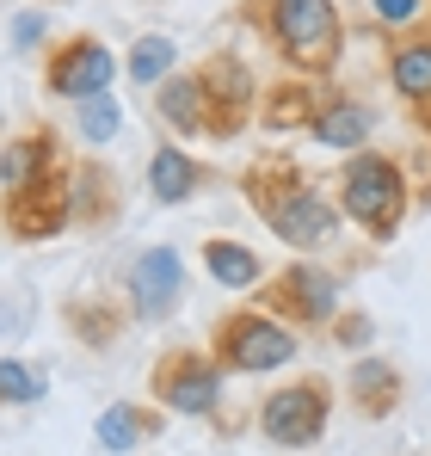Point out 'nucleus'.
Returning <instances> with one entry per match:
<instances>
[{
  "mask_svg": "<svg viewBox=\"0 0 431 456\" xmlns=\"http://www.w3.org/2000/svg\"><path fill=\"white\" fill-rule=\"evenodd\" d=\"M240 198H247V210L272 228L284 247H296V253H321V247H333V234H339V210L321 198V185H314V179L302 173V160L284 154V149L259 154V160L240 173Z\"/></svg>",
  "mask_w": 431,
  "mask_h": 456,
  "instance_id": "nucleus-1",
  "label": "nucleus"
},
{
  "mask_svg": "<svg viewBox=\"0 0 431 456\" xmlns=\"http://www.w3.org/2000/svg\"><path fill=\"white\" fill-rule=\"evenodd\" d=\"M240 19L289 62V75L314 80L339 69V50H346V19L333 0H247Z\"/></svg>",
  "mask_w": 431,
  "mask_h": 456,
  "instance_id": "nucleus-2",
  "label": "nucleus"
},
{
  "mask_svg": "<svg viewBox=\"0 0 431 456\" xmlns=\"http://www.w3.org/2000/svg\"><path fill=\"white\" fill-rule=\"evenodd\" d=\"M333 191H339L333 210L352 216L376 247L401 234L407 204H413V191H407V167H401L394 154H382V149H352V160H339V173H333Z\"/></svg>",
  "mask_w": 431,
  "mask_h": 456,
  "instance_id": "nucleus-3",
  "label": "nucleus"
},
{
  "mask_svg": "<svg viewBox=\"0 0 431 456\" xmlns=\"http://www.w3.org/2000/svg\"><path fill=\"white\" fill-rule=\"evenodd\" d=\"M210 358L222 377H265L296 358V333L259 308H228L210 327Z\"/></svg>",
  "mask_w": 431,
  "mask_h": 456,
  "instance_id": "nucleus-4",
  "label": "nucleus"
},
{
  "mask_svg": "<svg viewBox=\"0 0 431 456\" xmlns=\"http://www.w3.org/2000/svg\"><path fill=\"white\" fill-rule=\"evenodd\" d=\"M327 419H333V377L308 370V377H289L284 388H272L253 413L259 438L278 444V451H314L327 438Z\"/></svg>",
  "mask_w": 431,
  "mask_h": 456,
  "instance_id": "nucleus-5",
  "label": "nucleus"
},
{
  "mask_svg": "<svg viewBox=\"0 0 431 456\" xmlns=\"http://www.w3.org/2000/svg\"><path fill=\"white\" fill-rule=\"evenodd\" d=\"M191 80H198L204 136H210V142H234V136L259 118V80H253V69H247L234 50H210V56L191 69Z\"/></svg>",
  "mask_w": 431,
  "mask_h": 456,
  "instance_id": "nucleus-6",
  "label": "nucleus"
},
{
  "mask_svg": "<svg viewBox=\"0 0 431 456\" xmlns=\"http://www.w3.org/2000/svg\"><path fill=\"white\" fill-rule=\"evenodd\" d=\"M148 395H154V407H167V413L204 419V413L222 407V370H216L210 352L173 346V352H160V358L148 364Z\"/></svg>",
  "mask_w": 431,
  "mask_h": 456,
  "instance_id": "nucleus-7",
  "label": "nucleus"
},
{
  "mask_svg": "<svg viewBox=\"0 0 431 456\" xmlns=\"http://www.w3.org/2000/svg\"><path fill=\"white\" fill-rule=\"evenodd\" d=\"M253 308L272 314V321H284L289 333H296V327H327V321L339 314V278L296 259V265L272 272V278L259 284V303Z\"/></svg>",
  "mask_w": 431,
  "mask_h": 456,
  "instance_id": "nucleus-8",
  "label": "nucleus"
},
{
  "mask_svg": "<svg viewBox=\"0 0 431 456\" xmlns=\"http://www.w3.org/2000/svg\"><path fill=\"white\" fill-rule=\"evenodd\" d=\"M111 80H118V56H111L93 31H69V37L50 44V56H44V93H50V99L86 105V99L111 93Z\"/></svg>",
  "mask_w": 431,
  "mask_h": 456,
  "instance_id": "nucleus-9",
  "label": "nucleus"
},
{
  "mask_svg": "<svg viewBox=\"0 0 431 456\" xmlns=\"http://www.w3.org/2000/svg\"><path fill=\"white\" fill-rule=\"evenodd\" d=\"M69 185H74V160H69V167H56L50 179L25 185V191H6V204H0V228H6L12 240H25V247L69 234V228H74V216H69Z\"/></svg>",
  "mask_w": 431,
  "mask_h": 456,
  "instance_id": "nucleus-10",
  "label": "nucleus"
},
{
  "mask_svg": "<svg viewBox=\"0 0 431 456\" xmlns=\"http://www.w3.org/2000/svg\"><path fill=\"white\" fill-rule=\"evenodd\" d=\"M124 290H130V314H136V321H167V314H179V303H185V265H179V253H173V247L136 253Z\"/></svg>",
  "mask_w": 431,
  "mask_h": 456,
  "instance_id": "nucleus-11",
  "label": "nucleus"
},
{
  "mask_svg": "<svg viewBox=\"0 0 431 456\" xmlns=\"http://www.w3.org/2000/svg\"><path fill=\"white\" fill-rule=\"evenodd\" d=\"M56 167H69L62 130H56V124H25L19 136L0 142V191H25V185L50 179Z\"/></svg>",
  "mask_w": 431,
  "mask_h": 456,
  "instance_id": "nucleus-12",
  "label": "nucleus"
},
{
  "mask_svg": "<svg viewBox=\"0 0 431 456\" xmlns=\"http://www.w3.org/2000/svg\"><path fill=\"white\" fill-rule=\"evenodd\" d=\"M346 395H352V413L370 419V426H382L401 401H407V377H401V364H388V358H352V370H346Z\"/></svg>",
  "mask_w": 431,
  "mask_h": 456,
  "instance_id": "nucleus-13",
  "label": "nucleus"
},
{
  "mask_svg": "<svg viewBox=\"0 0 431 456\" xmlns=\"http://www.w3.org/2000/svg\"><path fill=\"white\" fill-rule=\"evenodd\" d=\"M370 130H376V111H370V99H358V93H321L314 118H308V136L321 149H346V154L363 149Z\"/></svg>",
  "mask_w": 431,
  "mask_h": 456,
  "instance_id": "nucleus-14",
  "label": "nucleus"
},
{
  "mask_svg": "<svg viewBox=\"0 0 431 456\" xmlns=\"http://www.w3.org/2000/svg\"><path fill=\"white\" fill-rule=\"evenodd\" d=\"M124 210V179L105 167V160H74V185H69V216L74 228H105Z\"/></svg>",
  "mask_w": 431,
  "mask_h": 456,
  "instance_id": "nucleus-15",
  "label": "nucleus"
},
{
  "mask_svg": "<svg viewBox=\"0 0 431 456\" xmlns=\"http://www.w3.org/2000/svg\"><path fill=\"white\" fill-rule=\"evenodd\" d=\"M130 321L136 314H124L118 297H69L62 303V327H69L74 346H86V352H111L130 333Z\"/></svg>",
  "mask_w": 431,
  "mask_h": 456,
  "instance_id": "nucleus-16",
  "label": "nucleus"
},
{
  "mask_svg": "<svg viewBox=\"0 0 431 456\" xmlns=\"http://www.w3.org/2000/svg\"><path fill=\"white\" fill-rule=\"evenodd\" d=\"M167 432V407H148V401H111L105 413H99V426H93V438L105 444L111 456H130L154 444Z\"/></svg>",
  "mask_w": 431,
  "mask_h": 456,
  "instance_id": "nucleus-17",
  "label": "nucleus"
},
{
  "mask_svg": "<svg viewBox=\"0 0 431 456\" xmlns=\"http://www.w3.org/2000/svg\"><path fill=\"white\" fill-rule=\"evenodd\" d=\"M210 167L204 160H191L185 149H160L148 154V191H154V204H167V210H179V204H191L198 191H210Z\"/></svg>",
  "mask_w": 431,
  "mask_h": 456,
  "instance_id": "nucleus-18",
  "label": "nucleus"
},
{
  "mask_svg": "<svg viewBox=\"0 0 431 456\" xmlns=\"http://www.w3.org/2000/svg\"><path fill=\"white\" fill-rule=\"evenodd\" d=\"M388 80L413 111L431 105V25H413V37H401L388 50Z\"/></svg>",
  "mask_w": 431,
  "mask_h": 456,
  "instance_id": "nucleus-19",
  "label": "nucleus"
},
{
  "mask_svg": "<svg viewBox=\"0 0 431 456\" xmlns=\"http://www.w3.org/2000/svg\"><path fill=\"white\" fill-rule=\"evenodd\" d=\"M204 272H210L222 290H259L265 284V259L247 240H234V234H210L204 240Z\"/></svg>",
  "mask_w": 431,
  "mask_h": 456,
  "instance_id": "nucleus-20",
  "label": "nucleus"
},
{
  "mask_svg": "<svg viewBox=\"0 0 431 456\" xmlns=\"http://www.w3.org/2000/svg\"><path fill=\"white\" fill-rule=\"evenodd\" d=\"M314 105H321L314 80L289 75V80H272V86H265V99H259V118H265L272 130H308Z\"/></svg>",
  "mask_w": 431,
  "mask_h": 456,
  "instance_id": "nucleus-21",
  "label": "nucleus"
},
{
  "mask_svg": "<svg viewBox=\"0 0 431 456\" xmlns=\"http://www.w3.org/2000/svg\"><path fill=\"white\" fill-rule=\"evenodd\" d=\"M154 118H160L167 130H179V136H204V105H198L191 69H185V75H167L154 86Z\"/></svg>",
  "mask_w": 431,
  "mask_h": 456,
  "instance_id": "nucleus-22",
  "label": "nucleus"
},
{
  "mask_svg": "<svg viewBox=\"0 0 431 456\" xmlns=\"http://www.w3.org/2000/svg\"><path fill=\"white\" fill-rule=\"evenodd\" d=\"M173 62H179V50H173L167 31H142V37L130 44V56H124V69H130L136 86H160V80L173 75Z\"/></svg>",
  "mask_w": 431,
  "mask_h": 456,
  "instance_id": "nucleus-23",
  "label": "nucleus"
},
{
  "mask_svg": "<svg viewBox=\"0 0 431 456\" xmlns=\"http://www.w3.org/2000/svg\"><path fill=\"white\" fill-rule=\"evenodd\" d=\"M74 130H80V142H111L118 130H124V111H118V99H86L80 111H74Z\"/></svg>",
  "mask_w": 431,
  "mask_h": 456,
  "instance_id": "nucleus-24",
  "label": "nucleus"
},
{
  "mask_svg": "<svg viewBox=\"0 0 431 456\" xmlns=\"http://www.w3.org/2000/svg\"><path fill=\"white\" fill-rule=\"evenodd\" d=\"M37 395H44V382L25 358H0V407H31Z\"/></svg>",
  "mask_w": 431,
  "mask_h": 456,
  "instance_id": "nucleus-25",
  "label": "nucleus"
},
{
  "mask_svg": "<svg viewBox=\"0 0 431 456\" xmlns=\"http://www.w3.org/2000/svg\"><path fill=\"white\" fill-rule=\"evenodd\" d=\"M370 333H376V321H370L363 308H339V314L327 321V339H333V346H346V352H363V346H370Z\"/></svg>",
  "mask_w": 431,
  "mask_h": 456,
  "instance_id": "nucleus-26",
  "label": "nucleus"
},
{
  "mask_svg": "<svg viewBox=\"0 0 431 456\" xmlns=\"http://www.w3.org/2000/svg\"><path fill=\"white\" fill-rule=\"evenodd\" d=\"M370 6H376V19H382V25H394V31L426 19V0H370Z\"/></svg>",
  "mask_w": 431,
  "mask_h": 456,
  "instance_id": "nucleus-27",
  "label": "nucleus"
},
{
  "mask_svg": "<svg viewBox=\"0 0 431 456\" xmlns=\"http://www.w3.org/2000/svg\"><path fill=\"white\" fill-rule=\"evenodd\" d=\"M37 31H44V19L31 12V19H19V25H12V44H37Z\"/></svg>",
  "mask_w": 431,
  "mask_h": 456,
  "instance_id": "nucleus-28",
  "label": "nucleus"
},
{
  "mask_svg": "<svg viewBox=\"0 0 431 456\" xmlns=\"http://www.w3.org/2000/svg\"><path fill=\"white\" fill-rule=\"evenodd\" d=\"M37 6H62V0H37Z\"/></svg>",
  "mask_w": 431,
  "mask_h": 456,
  "instance_id": "nucleus-29",
  "label": "nucleus"
}]
</instances>
